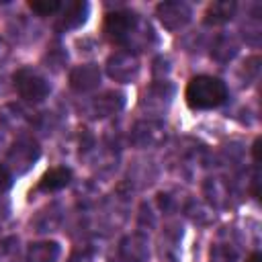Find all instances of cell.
Wrapping results in <instances>:
<instances>
[{
	"instance_id": "obj_1",
	"label": "cell",
	"mask_w": 262,
	"mask_h": 262,
	"mask_svg": "<svg viewBox=\"0 0 262 262\" xmlns=\"http://www.w3.org/2000/svg\"><path fill=\"white\" fill-rule=\"evenodd\" d=\"M186 102L190 108L207 111L219 106L227 98V86L215 76H194L186 84Z\"/></svg>"
},
{
	"instance_id": "obj_2",
	"label": "cell",
	"mask_w": 262,
	"mask_h": 262,
	"mask_svg": "<svg viewBox=\"0 0 262 262\" xmlns=\"http://www.w3.org/2000/svg\"><path fill=\"white\" fill-rule=\"evenodd\" d=\"M39 154H41L39 143L33 137L23 135L10 145V149L6 154V168L16 172V174H25V172H29L33 168V164L37 162Z\"/></svg>"
},
{
	"instance_id": "obj_3",
	"label": "cell",
	"mask_w": 262,
	"mask_h": 262,
	"mask_svg": "<svg viewBox=\"0 0 262 262\" xmlns=\"http://www.w3.org/2000/svg\"><path fill=\"white\" fill-rule=\"evenodd\" d=\"M14 88L20 98L29 102H41L49 94V82L33 68H20L14 74Z\"/></svg>"
},
{
	"instance_id": "obj_4",
	"label": "cell",
	"mask_w": 262,
	"mask_h": 262,
	"mask_svg": "<svg viewBox=\"0 0 262 262\" xmlns=\"http://www.w3.org/2000/svg\"><path fill=\"white\" fill-rule=\"evenodd\" d=\"M106 74L121 84H129L139 76V59L131 51H115L106 59Z\"/></svg>"
},
{
	"instance_id": "obj_5",
	"label": "cell",
	"mask_w": 262,
	"mask_h": 262,
	"mask_svg": "<svg viewBox=\"0 0 262 262\" xmlns=\"http://www.w3.org/2000/svg\"><path fill=\"white\" fill-rule=\"evenodd\" d=\"M129 139L137 147H158L166 141V127L160 121L143 119V121H137L133 125Z\"/></svg>"
},
{
	"instance_id": "obj_6",
	"label": "cell",
	"mask_w": 262,
	"mask_h": 262,
	"mask_svg": "<svg viewBox=\"0 0 262 262\" xmlns=\"http://www.w3.org/2000/svg\"><path fill=\"white\" fill-rule=\"evenodd\" d=\"M139 20H141L139 14H135V12H131V10H115V12H111V14L106 16V20H104V31H106V35H108L113 41L125 45L127 39H129V35L135 31V27H137Z\"/></svg>"
},
{
	"instance_id": "obj_7",
	"label": "cell",
	"mask_w": 262,
	"mask_h": 262,
	"mask_svg": "<svg viewBox=\"0 0 262 262\" xmlns=\"http://www.w3.org/2000/svg\"><path fill=\"white\" fill-rule=\"evenodd\" d=\"M156 14H158L160 23H162L168 31H178V29H182V27L190 20L192 10H190V6H188L186 2H182V0H168V2L158 4Z\"/></svg>"
},
{
	"instance_id": "obj_8",
	"label": "cell",
	"mask_w": 262,
	"mask_h": 262,
	"mask_svg": "<svg viewBox=\"0 0 262 262\" xmlns=\"http://www.w3.org/2000/svg\"><path fill=\"white\" fill-rule=\"evenodd\" d=\"M119 254L125 262H147V258H149V239L141 233L125 235L119 244Z\"/></svg>"
},
{
	"instance_id": "obj_9",
	"label": "cell",
	"mask_w": 262,
	"mask_h": 262,
	"mask_svg": "<svg viewBox=\"0 0 262 262\" xmlns=\"http://www.w3.org/2000/svg\"><path fill=\"white\" fill-rule=\"evenodd\" d=\"M125 106V96L121 92H115V90H108V92H102L100 96L92 98L90 100V115L92 117H111L115 113H119L121 108Z\"/></svg>"
},
{
	"instance_id": "obj_10",
	"label": "cell",
	"mask_w": 262,
	"mask_h": 262,
	"mask_svg": "<svg viewBox=\"0 0 262 262\" xmlns=\"http://www.w3.org/2000/svg\"><path fill=\"white\" fill-rule=\"evenodd\" d=\"M100 84V70L94 63H82L72 70L70 74V86L78 92L94 90Z\"/></svg>"
},
{
	"instance_id": "obj_11",
	"label": "cell",
	"mask_w": 262,
	"mask_h": 262,
	"mask_svg": "<svg viewBox=\"0 0 262 262\" xmlns=\"http://www.w3.org/2000/svg\"><path fill=\"white\" fill-rule=\"evenodd\" d=\"M61 254V248L53 239L45 242H35L27 250V262H57Z\"/></svg>"
},
{
	"instance_id": "obj_12",
	"label": "cell",
	"mask_w": 262,
	"mask_h": 262,
	"mask_svg": "<svg viewBox=\"0 0 262 262\" xmlns=\"http://www.w3.org/2000/svg\"><path fill=\"white\" fill-rule=\"evenodd\" d=\"M70 180H72L70 168H66V166H55V168L47 170V172L41 176L37 188L43 190V192H53V190H59V188L68 186Z\"/></svg>"
},
{
	"instance_id": "obj_13",
	"label": "cell",
	"mask_w": 262,
	"mask_h": 262,
	"mask_svg": "<svg viewBox=\"0 0 262 262\" xmlns=\"http://www.w3.org/2000/svg\"><path fill=\"white\" fill-rule=\"evenodd\" d=\"M172 94H174V88L168 82H158V84H154L151 88L145 90L143 100H141V106H147L151 111L154 108H164L170 102Z\"/></svg>"
},
{
	"instance_id": "obj_14",
	"label": "cell",
	"mask_w": 262,
	"mask_h": 262,
	"mask_svg": "<svg viewBox=\"0 0 262 262\" xmlns=\"http://www.w3.org/2000/svg\"><path fill=\"white\" fill-rule=\"evenodd\" d=\"M235 14V2L233 0H217L207 6L205 10V23L207 25H223Z\"/></svg>"
},
{
	"instance_id": "obj_15",
	"label": "cell",
	"mask_w": 262,
	"mask_h": 262,
	"mask_svg": "<svg viewBox=\"0 0 262 262\" xmlns=\"http://www.w3.org/2000/svg\"><path fill=\"white\" fill-rule=\"evenodd\" d=\"M86 16H88V4L86 2H70L63 6L59 27L61 29H76V27L84 25Z\"/></svg>"
},
{
	"instance_id": "obj_16",
	"label": "cell",
	"mask_w": 262,
	"mask_h": 262,
	"mask_svg": "<svg viewBox=\"0 0 262 262\" xmlns=\"http://www.w3.org/2000/svg\"><path fill=\"white\" fill-rule=\"evenodd\" d=\"M205 194L213 205H225L229 196V186L223 178H211L205 182Z\"/></svg>"
},
{
	"instance_id": "obj_17",
	"label": "cell",
	"mask_w": 262,
	"mask_h": 262,
	"mask_svg": "<svg viewBox=\"0 0 262 262\" xmlns=\"http://www.w3.org/2000/svg\"><path fill=\"white\" fill-rule=\"evenodd\" d=\"M0 119H2V123H4L6 127H10V129H20V127H25L27 121H29L27 113H25L20 106H16V104H8V106L0 113Z\"/></svg>"
},
{
	"instance_id": "obj_18",
	"label": "cell",
	"mask_w": 262,
	"mask_h": 262,
	"mask_svg": "<svg viewBox=\"0 0 262 262\" xmlns=\"http://www.w3.org/2000/svg\"><path fill=\"white\" fill-rule=\"evenodd\" d=\"M20 260V246L16 237H6L0 244V262H18Z\"/></svg>"
},
{
	"instance_id": "obj_19",
	"label": "cell",
	"mask_w": 262,
	"mask_h": 262,
	"mask_svg": "<svg viewBox=\"0 0 262 262\" xmlns=\"http://www.w3.org/2000/svg\"><path fill=\"white\" fill-rule=\"evenodd\" d=\"M237 258V250L231 248L229 244H217L211 250V260L213 262H235Z\"/></svg>"
},
{
	"instance_id": "obj_20",
	"label": "cell",
	"mask_w": 262,
	"mask_h": 262,
	"mask_svg": "<svg viewBox=\"0 0 262 262\" xmlns=\"http://www.w3.org/2000/svg\"><path fill=\"white\" fill-rule=\"evenodd\" d=\"M29 8L33 12H37L39 16H47V14L57 12L61 8V2H57V0H31Z\"/></svg>"
},
{
	"instance_id": "obj_21",
	"label": "cell",
	"mask_w": 262,
	"mask_h": 262,
	"mask_svg": "<svg viewBox=\"0 0 262 262\" xmlns=\"http://www.w3.org/2000/svg\"><path fill=\"white\" fill-rule=\"evenodd\" d=\"M10 184H12V174H10V170H8L4 164H0V194L6 192V190L10 188Z\"/></svg>"
},
{
	"instance_id": "obj_22",
	"label": "cell",
	"mask_w": 262,
	"mask_h": 262,
	"mask_svg": "<svg viewBox=\"0 0 262 262\" xmlns=\"http://www.w3.org/2000/svg\"><path fill=\"white\" fill-rule=\"evenodd\" d=\"M68 262H92V260H90V256H86V254H76V256H72Z\"/></svg>"
},
{
	"instance_id": "obj_23",
	"label": "cell",
	"mask_w": 262,
	"mask_h": 262,
	"mask_svg": "<svg viewBox=\"0 0 262 262\" xmlns=\"http://www.w3.org/2000/svg\"><path fill=\"white\" fill-rule=\"evenodd\" d=\"M258 147H260V137H256V141H254V145H252V151H254V160H256V162L260 160V156H258Z\"/></svg>"
},
{
	"instance_id": "obj_24",
	"label": "cell",
	"mask_w": 262,
	"mask_h": 262,
	"mask_svg": "<svg viewBox=\"0 0 262 262\" xmlns=\"http://www.w3.org/2000/svg\"><path fill=\"white\" fill-rule=\"evenodd\" d=\"M246 262H262V256H260L258 252H254V254H250V258H248Z\"/></svg>"
},
{
	"instance_id": "obj_25",
	"label": "cell",
	"mask_w": 262,
	"mask_h": 262,
	"mask_svg": "<svg viewBox=\"0 0 262 262\" xmlns=\"http://www.w3.org/2000/svg\"><path fill=\"white\" fill-rule=\"evenodd\" d=\"M4 55H6V45L0 41V57H4Z\"/></svg>"
},
{
	"instance_id": "obj_26",
	"label": "cell",
	"mask_w": 262,
	"mask_h": 262,
	"mask_svg": "<svg viewBox=\"0 0 262 262\" xmlns=\"http://www.w3.org/2000/svg\"><path fill=\"white\" fill-rule=\"evenodd\" d=\"M0 143H2V137H0Z\"/></svg>"
}]
</instances>
